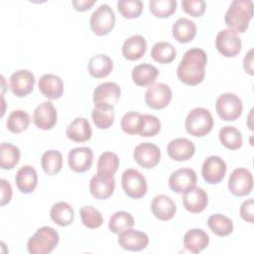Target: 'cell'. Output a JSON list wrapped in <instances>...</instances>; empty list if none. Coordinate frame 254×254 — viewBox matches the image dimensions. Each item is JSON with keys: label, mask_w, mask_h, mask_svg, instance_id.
<instances>
[{"label": "cell", "mask_w": 254, "mask_h": 254, "mask_svg": "<svg viewBox=\"0 0 254 254\" xmlns=\"http://www.w3.org/2000/svg\"><path fill=\"white\" fill-rule=\"evenodd\" d=\"M149 243L148 235L139 230L129 228L118 234V244L128 251H142Z\"/></svg>", "instance_id": "18"}, {"label": "cell", "mask_w": 254, "mask_h": 254, "mask_svg": "<svg viewBox=\"0 0 254 254\" xmlns=\"http://www.w3.org/2000/svg\"><path fill=\"white\" fill-rule=\"evenodd\" d=\"M38 87L41 93L50 99H58L64 93L63 80L60 76L53 73L43 74L39 79Z\"/></svg>", "instance_id": "22"}, {"label": "cell", "mask_w": 254, "mask_h": 254, "mask_svg": "<svg viewBox=\"0 0 254 254\" xmlns=\"http://www.w3.org/2000/svg\"><path fill=\"white\" fill-rule=\"evenodd\" d=\"M119 167V158L115 153L104 152L97 161V172L114 174Z\"/></svg>", "instance_id": "45"}, {"label": "cell", "mask_w": 254, "mask_h": 254, "mask_svg": "<svg viewBox=\"0 0 254 254\" xmlns=\"http://www.w3.org/2000/svg\"><path fill=\"white\" fill-rule=\"evenodd\" d=\"M172 33L173 37L178 42L186 44L194 39L196 35V26L193 21L183 17L174 23Z\"/></svg>", "instance_id": "29"}, {"label": "cell", "mask_w": 254, "mask_h": 254, "mask_svg": "<svg viewBox=\"0 0 254 254\" xmlns=\"http://www.w3.org/2000/svg\"><path fill=\"white\" fill-rule=\"evenodd\" d=\"M133 158L142 168L152 169L159 164L161 160V151L157 145L150 142H144L136 146L133 152Z\"/></svg>", "instance_id": "12"}, {"label": "cell", "mask_w": 254, "mask_h": 254, "mask_svg": "<svg viewBox=\"0 0 254 254\" xmlns=\"http://www.w3.org/2000/svg\"><path fill=\"white\" fill-rule=\"evenodd\" d=\"M95 0H74L71 2V4L76 11L84 12L89 10L95 4Z\"/></svg>", "instance_id": "49"}, {"label": "cell", "mask_w": 254, "mask_h": 254, "mask_svg": "<svg viewBox=\"0 0 254 254\" xmlns=\"http://www.w3.org/2000/svg\"><path fill=\"white\" fill-rule=\"evenodd\" d=\"M51 219L60 226H67L73 222L74 211L70 204L65 201L56 202L50 210Z\"/></svg>", "instance_id": "31"}, {"label": "cell", "mask_w": 254, "mask_h": 254, "mask_svg": "<svg viewBox=\"0 0 254 254\" xmlns=\"http://www.w3.org/2000/svg\"><path fill=\"white\" fill-rule=\"evenodd\" d=\"M221 144L229 150H237L242 146L243 138L241 132L233 126L226 125L219 130L218 134Z\"/></svg>", "instance_id": "34"}, {"label": "cell", "mask_w": 254, "mask_h": 254, "mask_svg": "<svg viewBox=\"0 0 254 254\" xmlns=\"http://www.w3.org/2000/svg\"><path fill=\"white\" fill-rule=\"evenodd\" d=\"M253 206H254V200L252 198H249L247 200H244L242 204L240 205V216L242 219L249 223L254 222V214H253Z\"/></svg>", "instance_id": "47"}, {"label": "cell", "mask_w": 254, "mask_h": 254, "mask_svg": "<svg viewBox=\"0 0 254 254\" xmlns=\"http://www.w3.org/2000/svg\"><path fill=\"white\" fill-rule=\"evenodd\" d=\"M185 127L189 134L202 137L208 134L213 127V118L208 109L203 107L193 108L185 120Z\"/></svg>", "instance_id": "4"}, {"label": "cell", "mask_w": 254, "mask_h": 254, "mask_svg": "<svg viewBox=\"0 0 254 254\" xmlns=\"http://www.w3.org/2000/svg\"><path fill=\"white\" fill-rule=\"evenodd\" d=\"M207 225L210 230L218 236H227L233 231L232 220L223 214H212L207 219Z\"/></svg>", "instance_id": "37"}, {"label": "cell", "mask_w": 254, "mask_h": 254, "mask_svg": "<svg viewBox=\"0 0 254 254\" xmlns=\"http://www.w3.org/2000/svg\"><path fill=\"white\" fill-rule=\"evenodd\" d=\"M79 214L83 225L87 228H98L103 222V218L100 211L91 205L81 206L79 209Z\"/></svg>", "instance_id": "41"}, {"label": "cell", "mask_w": 254, "mask_h": 254, "mask_svg": "<svg viewBox=\"0 0 254 254\" xmlns=\"http://www.w3.org/2000/svg\"><path fill=\"white\" fill-rule=\"evenodd\" d=\"M124 192L134 199L143 197L147 192V182L145 177L136 169H127L121 177Z\"/></svg>", "instance_id": "7"}, {"label": "cell", "mask_w": 254, "mask_h": 254, "mask_svg": "<svg viewBox=\"0 0 254 254\" xmlns=\"http://www.w3.org/2000/svg\"><path fill=\"white\" fill-rule=\"evenodd\" d=\"M161 130V122L155 115H142L139 135L142 137H152L157 135Z\"/></svg>", "instance_id": "43"}, {"label": "cell", "mask_w": 254, "mask_h": 254, "mask_svg": "<svg viewBox=\"0 0 254 254\" xmlns=\"http://www.w3.org/2000/svg\"><path fill=\"white\" fill-rule=\"evenodd\" d=\"M227 167L225 162L218 156L206 158L201 166V175L208 184H218L225 176Z\"/></svg>", "instance_id": "16"}, {"label": "cell", "mask_w": 254, "mask_h": 254, "mask_svg": "<svg viewBox=\"0 0 254 254\" xmlns=\"http://www.w3.org/2000/svg\"><path fill=\"white\" fill-rule=\"evenodd\" d=\"M151 210L158 219L167 221L175 216L177 207L171 197L166 194H159L153 198L151 202Z\"/></svg>", "instance_id": "23"}, {"label": "cell", "mask_w": 254, "mask_h": 254, "mask_svg": "<svg viewBox=\"0 0 254 254\" xmlns=\"http://www.w3.org/2000/svg\"><path fill=\"white\" fill-rule=\"evenodd\" d=\"M147 49L146 40L140 35L129 37L122 46V55L128 61H137L141 59Z\"/></svg>", "instance_id": "27"}, {"label": "cell", "mask_w": 254, "mask_h": 254, "mask_svg": "<svg viewBox=\"0 0 254 254\" xmlns=\"http://www.w3.org/2000/svg\"><path fill=\"white\" fill-rule=\"evenodd\" d=\"M121 89L115 82L107 81L98 84L93 91V102L96 107L114 108L120 98Z\"/></svg>", "instance_id": "8"}, {"label": "cell", "mask_w": 254, "mask_h": 254, "mask_svg": "<svg viewBox=\"0 0 254 254\" xmlns=\"http://www.w3.org/2000/svg\"><path fill=\"white\" fill-rule=\"evenodd\" d=\"M209 237L205 231L199 228H193L186 232L184 236L185 249L190 253L197 254L207 247Z\"/></svg>", "instance_id": "26"}, {"label": "cell", "mask_w": 254, "mask_h": 254, "mask_svg": "<svg viewBox=\"0 0 254 254\" xmlns=\"http://www.w3.org/2000/svg\"><path fill=\"white\" fill-rule=\"evenodd\" d=\"M215 47L222 56L233 58L240 53L242 43L237 33L229 29H224L219 31L216 35Z\"/></svg>", "instance_id": "9"}, {"label": "cell", "mask_w": 254, "mask_h": 254, "mask_svg": "<svg viewBox=\"0 0 254 254\" xmlns=\"http://www.w3.org/2000/svg\"><path fill=\"white\" fill-rule=\"evenodd\" d=\"M90 28L97 36L107 35L115 25V14L108 4L98 6L90 16Z\"/></svg>", "instance_id": "5"}, {"label": "cell", "mask_w": 254, "mask_h": 254, "mask_svg": "<svg viewBox=\"0 0 254 254\" xmlns=\"http://www.w3.org/2000/svg\"><path fill=\"white\" fill-rule=\"evenodd\" d=\"M65 134L69 140L76 143H82L91 138L92 130L87 119L77 117L68 124Z\"/></svg>", "instance_id": "24"}, {"label": "cell", "mask_w": 254, "mask_h": 254, "mask_svg": "<svg viewBox=\"0 0 254 254\" xmlns=\"http://www.w3.org/2000/svg\"><path fill=\"white\" fill-rule=\"evenodd\" d=\"M59 240V233L53 227L42 226L29 238L27 249L31 254H49L56 248Z\"/></svg>", "instance_id": "3"}, {"label": "cell", "mask_w": 254, "mask_h": 254, "mask_svg": "<svg viewBox=\"0 0 254 254\" xmlns=\"http://www.w3.org/2000/svg\"><path fill=\"white\" fill-rule=\"evenodd\" d=\"M20 150L11 143L3 142L0 145V167L3 170L13 169L20 161Z\"/></svg>", "instance_id": "32"}, {"label": "cell", "mask_w": 254, "mask_h": 254, "mask_svg": "<svg viewBox=\"0 0 254 254\" xmlns=\"http://www.w3.org/2000/svg\"><path fill=\"white\" fill-rule=\"evenodd\" d=\"M30 124V116L29 114L21 109H17L12 111L6 121L7 128L12 133H21L25 131Z\"/></svg>", "instance_id": "38"}, {"label": "cell", "mask_w": 254, "mask_h": 254, "mask_svg": "<svg viewBox=\"0 0 254 254\" xmlns=\"http://www.w3.org/2000/svg\"><path fill=\"white\" fill-rule=\"evenodd\" d=\"M41 165L48 176L57 175L63 167V155L58 150H48L41 158Z\"/></svg>", "instance_id": "33"}, {"label": "cell", "mask_w": 254, "mask_h": 254, "mask_svg": "<svg viewBox=\"0 0 254 254\" xmlns=\"http://www.w3.org/2000/svg\"><path fill=\"white\" fill-rule=\"evenodd\" d=\"M253 177L249 170L237 168L232 171L228 180V190L236 196H244L251 192Z\"/></svg>", "instance_id": "10"}, {"label": "cell", "mask_w": 254, "mask_h": 254, "mask_svg": "<svg viewBox=\"0 0 254 254\" xmlns=\"http://www.w3.org/2000/svg\"><path fill=\"white\" fill-rule=\"evenodd\" d=\"M57 110L51 101L39 104L34 110L33 122L42 130H51L57 123Z\"/></svg>", "instance_id": "19"}, {"label": "cell", "mask_w": 254, "mask_h": 254, "mask_svg": "<svg viewBox=\"0 0 254 254\" xmlns=\"http://www.w3.org/2000/svg\"><path fill=\"white\" fill-rule=\"evenodd\" d=\"M114 108L96 107L92 109L91 117L95 126L99 129H107L114 122Z\"/></svg>", "instance_id": "40"}, {"label": "cell", "mask_w": 254, "mask_h": 254, "mask_svg": "<svg viewBox=\"0 0 254 254\" xmlns=\"http://www.w3.org/2000/svg\"><path fill=\"white\" fill-rule=\"evenodd\" d=\"M177 56L175 47L168 42H158L151 50V57L159 64H170Z\"/></svg>", "instance_id": "36"}, {"label": "cell", "mask_w": 254, "mask_h": 254, "mask_svg": "<svg viewBox=\"0 0 254 254\" xmlns=\"http://www.w3.org/2000/svg\"><path fill=\"white\" fill-rule=\"evenodd\" d=\"M134 225L133 216L124 210H119L114 212L109 218L108 228L111 232L119 234L129 228H132Z\"/></svg>", "instance_id": "35"}, {"label": "cell", "mask_w": 254, "mask_h": 254, "mask_svg": "<svg viewBox=\"0 0 254 254\" xmlns=\"http://www.w3.org/2000/svg\"><path fill=\"white\" fill-rule=\"evenodd\" d=\"M167 152L169 157L174 161L183 162L193 156L195 147L194 144L187 138H176L168 144Z\"/></svg>", "instance_id": "20"}, {"label": "cell", "mask_w": 254, "mask_h": 254, "mask_svg": "<svg viewBox=\"0 0 254 254\" xmlns=\"http://www.w3.org/2000/svg\"><path fill=\"white\" fill-rule=\"evenodd\" d=\"M215 109L222 120L235 121L242 113L243 104L236 94L225 92L217 97Z\"/></svg>", "instance_id": "6"}, {"label": "cell", "mask_w": 254, "mask_h": 254, "mask_svg": "<svg viewBox=\"0 0 254 254\" xmlns=\"http://www.w3.org/2000/svg\"><path fill=\"white\" fill-rule=\"evenodd\" d=\"M243 67L247 73L253 75V49L249 50L243 61Z\"/></svg>", "instance_id": "50"}, {"label": "cell", "mask_w": 254, "mask_h": 254, "mask_svg": "<svg viewBox=\"0 0 254 254\" xmlns=\"http://www.w3.org/2000/svg\"><path fill=\"white\" fill-rule=\"evenodd\" d=\"M172 99V90L166 83H153L145 93V101L152 109L165 108Z\"/></svg>", "instance_id": "13"}, {"label": "cell", "mask_w": 254, "mask_h": 254, "mask_svg": "<svg viewBox=\"0 0 254 254\" xmlns=\"http://www.w3.org/2000/svg\"><path fill=\"white\" fill-rule=\"evenodd\" d=\"M34 74L27 69H20L10 76V88L17 97H25L32 92L35 85Z\"/></svg>", "instance_id": "15"}, {"label": "cell", "mask_w": 254, "mask_h": 254, "mask_svg": "<svg viewBox=\"0 0 254 254\" xmlns=\"http://www.w3.org/2000/svg\"><path fill=\"white\" fill-rule=\"evenodd\" d=\"M119 13L127 19L138 18L143 10V3L140 0H119L117 2Z\"/></svg>", "instance_id": "42"}, {"label": "cell", "mask_w": 254, "mask_h": 254, "mask_svg": "<svg viewBox=\"0 0 254 254\" xmlns=\"http://www.w3.org/2000/svg\"><path fill=\"white\" fill-rule=\"evenodd\" d=\"M0 183H1V206H4L11 200L12 188L9 182L5 179H1Z\"/></svg>", "instance_id": "48"}, {"label": "cell", "mask_w": 254, "mask_h": 254, "mask_svg": "<svg viewBox=\"0 0 254 254\" xmlns=\"http://www.w3.org/2000/svg\"><path fill=\"white\" fill-rule=\"evenodd\" d=\"M176 0H152L149 2L151 13L158 18H168L177 9Z\"/></svg>", "instance_id": "39"}, {"label": "cell", "mask_w": 254, "mask_h": 254, "mask_svg": "<svg viewBox=\"0 0 254 254\" xmlns=\"http://www.w3.org/2000/svg\"><path fill=\"white\" fill-rule=\"evenodd\" d=\"M183 10L192 16V17H200L205 12V2L203 0H184L182 1Z\"/></svg>", "instance_id": "46"}, {"label": "cell", "mask_w": 254, "mask_h": 254, "mask_svg": "<svg viewBox=\"0 0 254 254\" xmlns=\"http://www.w3.org/2000/svg\"><path fill=\"white\" fill-rule=\"evenodd\" d=\"M131 75L135 84L145 87L155 82L159 75V70L150 64H140L133 67Z\"/></svg>", "instance_id": "28"}, {"label": "cell", "mask_w": 254, "mask_h": 254, "mask_svg": "<svg viewBox=\"0 0 254 254\" xmlns=\"http://www.w3.org/2000/svg\"><path fill=\"white\" fill-rule=\"evenodd\" d=\"M208 203V196L201 188L194 187L183 195V204L185 208L191 213H199L205 209Z\"/></svg>", "instance_id": "21"}, {"label": "cell", "mask_w": 254, "mask_h": 254, "mask_svg": "<svg viewBox=\"0 0 254 254\" xmlns=\"http://www.w3.org/2000/svg\"><path fill=\"white\" fill-rule=\"evenodd\" d=\"M68 167L75 173H84L90 169L93 162V152L88 147L73 148L68 152Z\"/></svg>", "instance_id": "17"}, {"label": "cell", "mask_w": 254, "mask_h": 254, "mask_svg": "<svg viewBox=\"0 0 254 254\" xmlns=\"http://www.w3.org/2000/svg\"><path fill=\"white\" fill-rule=\"evenodd\" d=\"M15 183L18 190L23 193H31L38 185V175L36 170L29 165L21 167L15 176Z\"/></svg>", "instance_id": "25"}, {"label": "cell", "mask_w": 254, "mask_h": 254, "mask_svg": "<svg viewBox=\"0 0 254 254\" xmlns=\"http://www.w3.org/2000/svg\"><path fill=\"white\" fill-rule=\"evenodd\" d=\"M196 174L190 168H181L172 173L169 178L170 189L177 193H184L196 185Z\"/></svg>", "instance_id": "14"}, {"label": "cell", "mask_w": 254, "mask_h": 254, "mask_svg": "<svg viewBox=\"0 0 254 254\" xmlns=\"http://www.w3.org/2000/svg\"><path fill=\"white\" fill-rule=\"evenodd\" d=\"M206 62L207 57L203 50L199 48L188 50L177 68L179 79L187 85H197L204 78Z\"/></svg>", "instance_id": "1"}, {"label": "cell", "mask_w": 254, "mask_h": 254, "mask_svg": "<svg viewBox=\"0 0 254 254\" xmlns=\"http://www.w3.org/2000/svg\"><path fill=\"white\" fill-rule=\"evenodd\" d=\"M115 180L112 174L97 172L89 182L90 193L97 199H106L113 194Z\"/></svg>", "instance_id": "11"}, {"label": "cell", "mask_w": 254, "mask_h": 254, "mask_svg": "<svg viewBox=\"0 0 254 254\" xmlns=\"http://www.w3.org/2000/svg\"><path fill=\"white\" fill-rule=\"evenodd\" d=\"M141 119H142V114H140L139 112L130 111L123 115L120 122V126L122 130L127 134H130V135L139 134Z\"/></svg>", "instance_id": "44"}, {"label": "cell", "mask_w": 254, "mask_h": 254, "mask_svg": "<svg viewBox=\"0 0 254 254\" xmlns=\"http://www.w3.org/2000/svg\"><path fill=\"white\" fill-rule=\"evenodd\" d=\"M253 16V2L251 0H234L227 9L224 22L229 30L244 33Z\"/></svg>", "instance_id": "2"}, {"label": "cell", "mask_w": 254, "mask_h": 254, "mask_svg": "<svg viewBox=\"0 0 254 254\" xmlns=\"http://www.w3.org/2000/svg\"><path fill=\"white\" fill-rule=\"evenodd\" d=\"M87 68L92 77L102 78L112 71L113 62L107 55H96L89 60Z\"/></svg>", "instance_id": "30"}]
</instances>
